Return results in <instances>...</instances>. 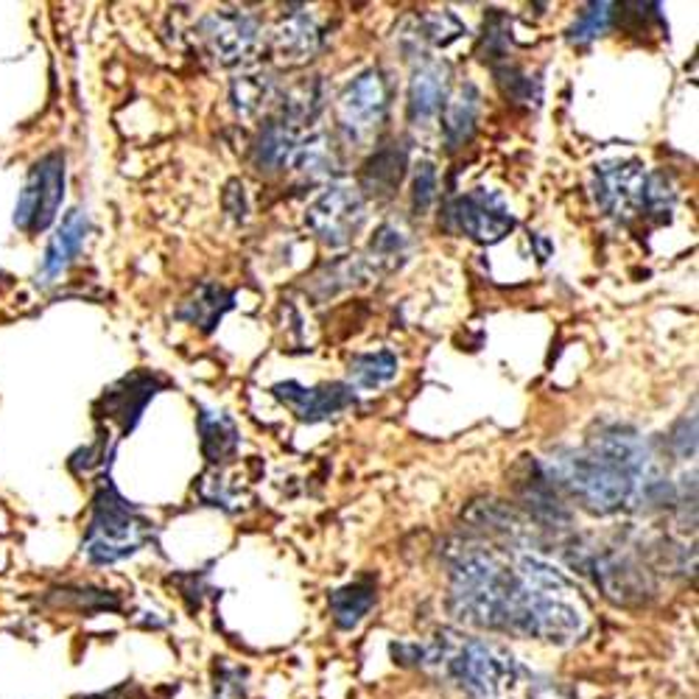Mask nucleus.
I'll use <instances>...</instances> for the list:
<instances>
[{
  "mask_svg": "<svg viewBox=\"0 0 699 699\" xmlns=\"http://www.w3.org/2000/svg\"><path fill=\"white\" fill-rule=\"evenodd\" d=\"M479 109H481V95L476 90V84H462L457 93L445 102L442 107V132L448 148H459L465 143H470V137L476 135V124H479Z\"/></svg>",
  "mask_w": 699,
  "mask_h": 699,
  "instance_id": "dca6fc26",
  "label": "nucleus"
},
{
  "mask_svg": "<svg viewBox=\"0 0 699 699\" xmlns=\"http://www.w3.org/2000/svg\"><path fill=\"white\" fill-rule=\"evenodd\" d=\"M451 607L473 627L557 646L576 644L591 627L574 580L534 554H462L451 571Z\"/></svg>",
  "mask_w": 699,
  "mask_h": 699,
  "instance_id": "f257e3e1",
  "label": "nucleus"
},
{
  "mask_svg": "<svg viewBox=\"0 0 699 699\" xmlns=\"http://www.w3.org/2000/svg\"><path fill=\"white\" fill-rule=\"evenodd\" d=\"M389 109V84L384 73L367 71L338 95V124L349 143H364L375 135Z\"/></svg>",
  "mask_w": 699,
  "mask_h": 699,
  "instance_id": "0eeeda50",
  "label": "nucleus"
},
{
  "mask_svg": "<svg viewBox=\"0 0 699 699\" xmlns=\"http://www.w3.org/2000/svg\"><path fill=\"white\" fill-rule=\"evenodd\" d=\"M448 76L451 67L442 62H426L417 67L409 84V118L415 126H428L448 102Z\"/></svg>",
  "mask_w": 699,
  "mask_h": 699,
  "instance_id": "ddd939ff",
  "label": "nucleus"
},
{
  "mask_svg": "<svg viewBox=\"0 0 699 699\" xmlns=\"http://www.w3.org/2000/svg\"><path fill=\"white\" fill-rule=\"evenodd\" d=\"M247 671L232 669V666H221L216 675L213 699H247Z\"/></svg>",
  "mask_w": 699,
  "mask_h": 699,
  "instance_id": "c85d7f7f",
  "label": "nucleus"
},
{
  "mask_svg": "<svg viewBox=\"0 0 699 699\" xmlns=\"http://www.w3.org/2000/svg\"><path fill=\"white\" fill-rule=\"evenodd\" d=\"M437 199V168L434 163L422 160L415 171V190H411V208L417 216H426Z\"/></svg>",
  "mask_w": 699,
  "mask_h": 699,
  "instance_id": "bb28decb",
  "label": "nucleus"
},
{
  "mask_svg": "<svg viewBox=\"0 0 699 699\" xmlns=\"http://www.w3.org/2000/svg\"><path fill=\"white\" fill-rule=\"evenodd\" d=\"M163 389V380L152 373H135V375H126L124 380H118L115 386H109L104 392L102 404L98 409H104L102 417L107 420H115L121 426V431L129 434L132 428L137 426L140 420L143 409L157 392Z\"/></svg>",
  "mask_w": 699,
  "mask_h": 699,
  "instance_id": "f8f14e48",
  "label": "nucleus"
},
{
  "mask_svg": "<svg viewBox=\"0 0 699 699\" xmlns=\"http://www.w3.org/2000/svg\"><path fill=\"white\" fill-rule=\"evenodd\" d=\"M375 605V585L373 582L362 580L353 582V585L338 587L331 596V613L333 622L342 629H353L362 624V618L373 611Z\"/></svg>",
  "mask_w": 699,
  "mask_h": 699,
  "instance_id": "aec40b11",
  "label": "nucleus"
},
{
  "mask_svg": "<svg viewBox=\"0 0 699 699\" xmlns=\"http://www.w3.org/2000/svg\"><path fill=\"white\" fill-rule=\"evenodd\" d=\"M208 48L221 65H238L258 45V20L241 12H216L202 23Z\"/></svg>",
  "mask_w": 699,
  "mask_h": 699,
  "instance_id": "9b49d317",
  "label": "nucleus"
},
{
  "mask_svg": "<svg viewBox=\"0 0 699 699\" xmlns=\"http://www.w3.org/2000/svg\"><path fill=\"white\" fill-rule=\"evenodd\" d=\"M613 9H616L613 3H591L568 29V40L576 45H585V42L605 36L613 25V14H616Z\"/></svg>",
  "mask_w": 699,
  "mask_h": 699,
  "instance_id": "b1692460",
  "label": "nucleus"
},
{
  "mask_svg": "<svg viewBox=\"0 0 699 699\" xmlns=\"http://www.w3.org/2000/svg\"><path fill=\"white\" fill-rule=\"evenodd\" d=\"M649 174L638 160H607L593 168V199L616 221H633L644 213Z\"/></svg>",
  "mask_w": 699,
  "mask_h": 699,
  "instance_id": "423d86ee",
  "label": "nucleus"
},
{
  "mask_svg": "<svg viewBox=\"0 0 699 699\" xmlns=\"http://www.w3.org/2000/svg\"><path fill=\"white\" fill-rule=\"evenodd\" d=\"M274 95V82L267 73H255V76H238L232 82V107L238 115H252L261 113L269 104V98Z\"/></svg>",
  "mask_w": 699,
  "mask_h": 699,
  "instance_id": "5701e85b",
  "label": "nucleus"
},
{
  "mask_svg": "<svg viewBox=\"0 0 699 699\" xmlns=\"http://www.w3.org/2000/svg\"><path fill=\"white\" fill-rule=\"evenodd\" d=\"M303 140V135L296 129H291L285 121H272L267 129L261 132L255 143V166L261 171H280V168L291 166V157L296 152V143Z\"/></svg>",
  "mask_w": 699,
  "mask_h": 699,
  "instance_id": "6ab92c4d",
  "label": "nucleus"
},
{
  "mask_svg": "<svg viewBox=\"0 0 699 699\" xmlns=\"http://www.w3.org/2000/svg\"><path fill=\"white\" fill-rule=\"evenodd\" d=\"M498 82H501L507 98H512V102H529V104L540 102V90L534 87L532 79H529L526 73L518 71V67H504V71H498Z\"/></svg>",
  "mask_w": 699,
  "mask_h": 699,
  "instance_id": "cd10ccee",
  "label": "nucleus"
},
{
  "mask_svg": "<svg viewBox=\"0 0 699 699\" xmlns=\"http://www.w3.org/2000/svg\"><path fill=\"white\" fill-rule=\"evenodd\" d=\"M397 375V356L392 349L358 353L349 358V386L358 389H380Z\"/></svg>",
  "mask_w": 699,
  "mask_h": 699,
  "instance_id": "4be33fe9",
  "label": "nucleus"
},
{
  "mask_svg": "<svg viewBox=\"0 0 699 699\" xmlns=\"http://www.w3.org/2000/svg\"><path fill=\"white\" fill-rule=\"evenodd\" d=\"M314 236L327 247L338 249L356 238L367 221V202L358 188H331L316 199L305 216Z\"/></svg>",
  "mask_w": 699,
  "mask_h": 699,
  "instance_id": "6e6552de",
  "label": "nucleus"
},
{
  "mask_svg": "<svg viewBox=\"0 0 699 699\" xmlns=\"http://www.w3.org/2000/svg\"><path fill=\"white\" fill-rule=\"evenodd\" d=\"M411 238L409 232L404 230L400 225H395V221H386V225H380V230L375 232L373 238V261L378 263H395L397 258H404L406 255V249H409Z\"/></svg>",
  "mask_w": 699,
  "mask_h": 699,
  "instance_id": "393cba45",
  "label": "nucleus"
},
{
  "mask_svg": "<svg viewBox=\"0 0 699 699\" xmlns=\"http://www.w3.org/2000/svg\"><path fill=\"white\" fill-rule=\"evenodd\" d=\"M90 232V216L84 210H71V213L62 219L60 230L54 232L51 243L45 249V258H42L40 278L42 283H51V280L60 278L67 267L73 263V258L82 252L84 238Z\"/></svg>",
  "mask_w": 699,
  "mask_h": 699,
  "instance_id": "4468645a",
  "label": "nucleus"
},
{
  "mask_svg": "<svg viewBox=\"0 0 699 699\" xmlns=\"http://www.w3.org/2000/svg\"><path fill=\"white\" fill-rule=\"evenodd\" d=\"M417 31H420V34H417L420 40L431 42V45H437V48H445L465 34V25L459 23L451 12H431V14H422L420 29Z\"/></svg>",
  "mask_w": 699,
  "mask_h": 699,
  "instance_id": "a878e982",
  "label": "nucleus"
},
{
  "mask_svg": "<svg viewBox=\"0 0 699 699\" xmlns=\"http://www.w3.org/2000/svg\"><path fill=\"white\" fill-rule=\"evenodd\" d=\"M448 225L457 232H465L473 241L481 243H495L507 236V232L515 227L510 208L495 190L476 188L468 190L465 196L453 199L448 205Z\"/></svg>",
  "mask_w": 699,
  "mask_h": 699,
  "instance_id": "1a4fd4ad",
  "label": "nucleus"
},
{
  "mask_svg": "<svg viewBox=\"0 0 699 699\" xmlns=\"http://www.w3.org/2000/svg\"><path fill=\"white\" fill-rule=\"evenodd\" d=\"M272 48L285 65H303L320 48V29L309 14H289L272 34Z\"/></svg>",
  "mask_w": 699,
  "mask_h": 699,
  "instance_id": "2eb2a0df",
  "label": "nucleus"
},
{
  "mask_svg": "<svg viewBox=\"0 0 699 699\" xmlns=\"http://www.w3.org/2000/svg\"><path fill=\"white\" fill-rule=\"evenodd\" d=\"M272 395L283 400L300 420L305 422H322L331 420L338 411L349 409L356 404L353 386L347 384H322V386H303L296 380H285V384H274Z\"/></svg>",
  "mask_w": 699,
  "mask_h": 699,
  "instance_id": "9d476101",
  "label": "nucleus"
},
{
  "mask_svg": "<svg viewBox=\"0 0 699 699\" xmlns=\"http://www.w3.org/2000/svg\"><path fill=\"white\" fill-rule=\"evenodd\" d=\"M406 166H409V152H406L404 143H389L386 148H380L362 174L364 194L378 196V199L380 196H389L400 185V179H404Z\"/></svg>",
  "mask_w": 699,
  "mask_h": 699,
  "instance_id": "f3484780",
  "label": "nucleus"
},
{
  "mask_svg": "<svg viewBox=\"0 0 699 699\" xmlns=\"http://www.w3.org/2000/svg\"><path fill=\"white\" fill-rule=\"evenodd\" d=\"M406 664L437 669L470 699H545L549 686L510 649L459 633H439L431 644L395 649Z\"/></svg>",
  "mask_w": 699,
  "mask_h": 699,
  "instance_id": "7ed1b4c3",
  "label": "nucleus"
},
{
  "mask_svg": "<svg viewBox=\"0 0 699 699\" xmlns=\"http://www.w3.org/2000/svg\"><path fill=\"white\" fill-rule=\"evenodd\" d=\"M152 538V523L121 498L113 481L104 479L93 501L87 534H84V554L95 565H113L132 557Z\"/></svg>",
  "mask_w": 699,
  "mask_h": 699,
  "instance_id": "20e7f679",
  "label": "nucleus"
},
{
  "mask_svg": "<svg viewBox=\"0 0 699 699\" xmlns=\"http://www.w3.org/2000/svg\"><path fill=\"white\" fill-rule=\"evenodd\" d=\"M65 199V155L51 152L31 166L29 179L20 190L14 225L25 232H42L54 225Z\"/></svg>",
  "mask_w": 699,
  "mask_h": 699,
  "instance_id": "39448f33",
  "label": "nucleus"
},
{
  "mask_svg": "<svg viewBox=\"0 0 699 699\" xmlns=\"http://www.w3.org/2000/svg\"><path fill=\"white\" fill-rule=\"evenodd\" d=\"M232 291H227L225 285L216 283H202L194 291V296H188L182 303V309L177 311L179 320L190 322V325H199L205 333L213 331L219 325L221 316L232 309Z\"/></svg>",
  "mask_w": 699,
  "mask_h": 699,
  "instance_id": "a211bd4d",
  "label": "nucleus"
},
{
  "mask_svg": "<svg viewBox=\"0 0 699 699\" xmlns=\"http://www.w3.org/2000/svg\"><path fill=\"white\" fill-rule=\"evenodd\" d=\"M199 431H202V451L210 462H225L227 457H232L241 442L238 437V428L225 411H202L199 417Z\"/></svg>",
  "mask_w": 699,
  "mask_h": 699,
  "instance_id": "412c9836",
  "label": "nucleus"
},
{
  "mask_svg": "<svg viewBox=\"0 0 699 699\" xmlns=\"http://www.w3.org/2000/svg\"><path fill=\"white\" fill-rule=\"evenodd\" d=\"M649 453L638 434L627 428H607L591 437L582 451H560L543 465L549 484L563 487L593 515L624 510L646 481Z\"/></svg>",
  "mask_w": 699,
  "mask_h": 699,
  "instance_id": "f03ea898",
  "label": "nucleus"
}]
</instances>
